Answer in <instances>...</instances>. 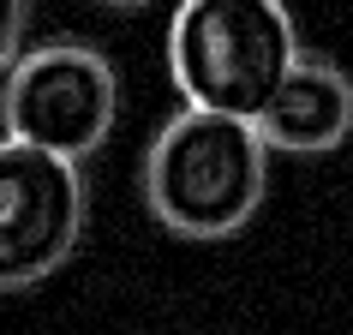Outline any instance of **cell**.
Segmentation results:
<instances>
[{
	"instance_id": "8",
	"label": "cell",
	"mask_w": 353,
	"mask_h": 335,
	"mask_svg": "<svg viewBox=\"0 0 353 335\" xmlns=\"http://www.w3.org/2000/svg\"><path fill=\"white\" fill-rule=\"evenodd\" d=\"M0 138H6V132H0Z\"/></svg>"
},
{
	"instance_id": "6",
	"label": "cell",
	"mask_w": 353,
	"mask_h": 335,
	"mask_svg": "<svg viewBox=\"0 0 353 335\" xmlns=\"http://www.w3.org/2000/svg\"><path fill=\"white\" fill-rule=\"evenodd\" d=\"M24 30H30V0H0V72L24 54Z\"/></svg>"
},
{
	"instance_id": "1",
	"label": "cell",
	"mask_w": 353,
	"mask_h": 335,
	"mask_svg": "<svg viewBox=\"0 0 353 335\" xmlns=\"http://www.w3.org/2000/svg\"><path fill=\"white\" fill-rule=\"evenodd\" d=\"M270 192V150L252 120L180 108L144 150V204L180 240H228Z\"/></svg>"
},
{
	"instance_id": "2",
	"label": "cell",
	"mask_w": 353,
	"mask_h": 335,
	"mask_svg": "<svg viewBox=\"0 0 353 335\" xmlns=\"http://www.w3.org/2000/svg\"><path fill=\"white\" fill-rule=\"evenodd\" d=\"M299 54L288 0H180L168 24V72L186 108L234 120H258Z\"/></svg>"
},
{
	"instance_id": "3",
	"label": "cell",
	"mask_w": 353,
	"mask_h": 335,
	"mask_svg": "<svg viewBox=\"0 0 353 335\" xmlns=\"http://www.w3.org/2000/svg\"><path fill=\"white\" fill-rule=\"evenodd\" d=\"M120 120V72L90 42H37L0 72V132L12 144L84 162Z\"/></svg>"
},
{
	"instance_id": "5",
	"label": "cell",
	"mask_w": 353,
	"mask_h": 335,
	"mask_svg": "<svg viewBox=\"0 0 353 335\" xmlns=\"http://www.w3.org/2000/svg\"><path fill=\"white\" fill-rule=\"evenodd\" d=\"M252 126L270 156H323L353 132V78L335 60L299 54Z\"/></svg>"
},
{
	"instance_id": "7",
	"label": "cell",
	"mask_w": 353,
	"mask_h": 335,
	"mask_svg": "<svg viewBox=\"0 0 353 335\" xmlns=\"http://www.w3.org/2000/svg\"><path fill=\"white\" fill-rule=\"evenodd\" d=\"M96 6H114V12H144V6H156V0H96Z\"/></svg>"
},
{
	"instance_id": "4",
	"label": "cell",
	"mask_w": 353,
	"mask_h": 335,
	"mask_svg": "<svg viewBox=\"0 0 353 335\" xmlns=\"http://www.w3.org/2000/svg\"><path fill=\"white\" fill-rule=\"evenodd\" d=\"M90 180L84 162L0 138V294L37 287L84 240Z\"/></svg>"
}]
</instances>
